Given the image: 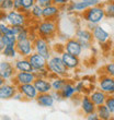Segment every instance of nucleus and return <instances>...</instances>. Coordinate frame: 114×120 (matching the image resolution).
Returning a JSON list of instances; mask_svg holds the SVG:
<instances>
[{"label": "nucleus", "mask_w": 114, "mask_h": 120, "mask_svg": "<svg viewBox=\"0 0 114 120\" xmlns=\"http://www.w3.org/2000/svg\"><path fill=\"white\" fill-rule=\"evenodd\" d=\"M104 104H105V106L110 109V111H111L112 114H114V96H113V95H111V96H108V97H106Z\"/></svg>", "instance_id": "obj_35"}, {"label": "nucleus", "mask_w": 114, "mask_h": 120, "mask_svg": "<svg viewBox=\"0 0 114 120\" xmlns=\"http://www.w3.org/2000/svg\"><path fill=\"white\" fill-rule=\"evenodd\" d=\"M105 72L108 73L109 75H111L114 78V61L108 63V64L105 66Z\"/></svg>", "instance_id": "obj_37"}, {"label": "nucleus", "mask_w": 114, "mask_h": 120, "mask_svg": "<svg viewBox=\"0 0 114 120\" xmlns=\"http://www.w3.org/2000/svg\"><path fill=\"white\" fill-rule=\"evenodd\" d=\"M60 8L55 6V4H49V6L43 7V19L48 20H55L57 16L59 15Z\"/></svg>", "instance_id": "obj_21"}, {"label": "nucleus", "mask_w": 114, "mask_h": 120, "mask_svg": "<svg viewBox=\"0 0 114 120\" xmlns=\"http://www.w3.org/2000/svg\"><path fill=\"white\" fill-rule=\"evenodd\" d=\"M75 89H76V93L77 94H82L86 90L85 86V81L81 80V81H78V82L75 83Z\"/></svg>", "instance_id": "obj_36"}, {"label": "nucleus", "mask_w": 114, "mask_h": 120, "mask_svg": "<svg viewBox=\"0 0 114 120\" xmlns=\"http://www.w3.org/2000/svg\"><path fill=\"white\" fill-rule=\"evenodd\" d=\"M49 81H51V85H52V91H58L60 92V90L63 89V86L65 85V83L67 82L66 78L64 76H58V75H54L52 74L49 75Z\"/></svg>", "instance_id": "obj_23"}, {"label": "nucleus", "mask_w": 114, "mask_h": 120, "mask_svg": "<svg viewBox=\"0 0 114 120\" xmlns=\"http://www.w3.org/2000/svg\"><path fill=\"white\" fill-rule=\"evenodd\" d=\"M36 103H37L41 107L45 108H51L54 106L55 101L51 93H43V94H38L36 97Z\"/></svg>", "instance_id": "obj_19"}, {"label": "nucleus", "mask_w": 114, "mask_h": 120, "mask_svg": "<svg viewBox=\"0 0 114 120\" xmlns=\"http://www.w3.org/2000/svg\"><path fill=\"white\" fill-rule=\"evenodd\" d=\"M60 57H61L64 64L66 66V68L68 70H76L77 68H79V66H80L79 57L73 56V55L69 54V52H67L65 50L60 54Z\"/></svg>", "instance_id": "obj_12"}, {"label": "nucleus", "mask_w": 114, "mask_h": 120, "mask_svg": "<svg viewBox=\"0 0 114 120\" xmlns=\"http://www.w3.org/2000/svg\"><path fill=\"white\" fill-rule=\"evenodd\" d=\"M28 18L30 14L12 9L6 14V22L10 26H26Z\"/></svg>", "instance_id": "obj_4"}, {"label": "nucleus", "mask_w": 114, "mask_h": 120, "mask_svg": "<svg viewBox=\"0 0 114 120\" xmlns=\"http://www.w3.org/2000/svg\"><path fill=\"white\" fill-rule=\"evenodd\" d=\"M33 47H34V51L37 54L42 55L43 57L46 59H49L52 56V50H51V45H49V41L44 37L37 36L36 39L33 41Z\"/></svg>", "instance_id": "obj_5"}, {"label": "nucleus", "mask_w": 114, "mask_h": 120, "mask_svg": "<svg viewBox=\"0 0 114 120\" xmlns=\"http://www.w3.org/2000/svg\"><path fill=\"white\" fill-rule=\"evenodd\" d=\"M91 32H92L93 39L97 41L98 43H100V44H104V43H106V41H109V38H110V34H109L108 32L100 25H95L94 29L92 30Z\"/></svg>", "instance_id": "obj_16"}, {"label": "nucleus", "mask_w": 114, "mask_h": 120, "mask_svg": "<svg viewBox=\"0 0 114 120\" xmlns=\"http://www.w3.org/2000/svg\"><path fill=\"white\" fill-rule=\"evenodd\" d=\"M18 91L21 92L23 97L26 101H35L38 95V92L36 91L33 83H28V84H21L18 85Z\"/></svg>", "instance_id": "obj_11"}, {"label": "nucleus", "mask_w": 114, "mask_h": 120, "mask_svg": "<svg viewBox=\"0 0 114 120\" xmlns=\"http://www.w3.org/2000/svg\"><path fill=\"white\" fill-rule=\"evenodd\" d=\"M35 31H36L38 36L44 37L49 41L57 33V23L55 20L43 19L42 21H40L37 23Z\"/></svg>", "instance_id": "obj_1"}, {"label": "nucleus", "mask_w": 114, "mask_h": 120, "mask_svg": "<svg viewBox=\"0 0 114 120\" xmlns=\"http://www.w3.org/2000/svg\"><path fill=\"white\" fill-rule=\"evenodd\" d=\"M0 9L2 11H10L13 9V0H2L0 3Z\"/></svg>", "instance_id": "obj_32"}, {"label": "nucleus", "mask_w": 114, "mask_h": 120, "mask_svg": "<svg viewBox=\"0 0 114 120\" xmlns=\"http://www.w3.org/2000/svg\"><path fill=\"white\" fill-rule=\"evenodd\" d=\"M82 16L87 23L99 24V23L105 18L104 7L99 6V4L90 7V8H88V9L83 12Z\"/></svg>", "instance_id": "obj_3"}, {"label": "nucleus", "mask_w": 114, "mask_h": 120, "mask_svg": "<svg viewBox=\"0 0 114 120\" xmlns=\"http://www.w3.org/2000/svg\"><path fill=\"white\" fill-rule=\"evenodd\" d=\"M80 107H81V110H82L83 114L89 115L94 112L97 106L91 101V98L89 97V95H83L81 97V99H80Z\"/></svg>", "instance_id": "obj_18"}, {"label": "nucleus", "mask_w": 114, "mask_h": 120, "mask_svg": "<svg viewBox=\"0 0 114 120\" xmlns=\"http://www.w3.org/2000/svg\"><path fill=\"white\" fill-rule=\"evenodd\" d=\"M104 10H105V16L114 19V0H111L110 2L105 3Z\"/></svg>", "instance_id": "obj_29"}, {"label": "nucleus", "mask_w": 114, "mask_h": 120, "mask_svg": "<svg viewBox=\"0 0 114 120\" xmlns=\"http://www.w3.org/2000/svg\"><path fill=\"white\" fill-rule=\"evenodd\" d=\"M51 94H52V96H53V98H54L55 103H56V101H63V97H61L60 92H58V91H52Z\"/></svg>", "instance_id": "obj_39"}, {"label": "nucleus", "mask_w": 114, "mask_h": 120, "mask_svg": "<svg viewBox=\"0 0 114 120\" xmlns=\"http://www.w3.org/2000/svg\"><path fill=\"white\" fill-rule=\"evenodd\" d=\"M95 112H97V115L99 116V119H101V120L111 119L112 112L110 111V109L105 106V104H102V105L97 106V108H95Z\"/></svg>", "instance_id": "obj_25"}, {"label": "nucleus", "mask_w": 114, "mask_h": 120, "mask_svg": "<svg viewBox=\"0 0 114 120\" xmlns=\"http://www.w3.org/2000/svg\"><path fill=\"white\" fill-rule=\"evenodd\" d=\"M14 69L18 71H25V72H34V70L32 68L31 63L28 61V57H21L19 59H16L13 63Z\"/></svg>", "instance_id": "obj_20"}, {"label": "nucleus", "mask_w": 114, "mask_h": 120, "mask_svg": "<svg viewBox=\"0 0 114 120\" xmlns=\"http://www.w3.org/2000/svg\"><path fill=\"white\" fill-rule=\"evenodd\" d=\"M34 73L35 75L37 78H49L51 75V72L48 71V69L45 67V68H42V69H38V70H34Z\"/></svg>", "instance_id": "obj_34"}, {"label": "nucleus", "mask_w": 114, "mask_h": 120, "mask_svg": "<svg viewBox=\"0 0 114 120\" xmlns=\"http://www.w3.org/2000/svg\"><path fill=\"white\" fill-rule=\"evenodd\" d=\"M16 41L18 39L16 35H3V43L6 46H16Z\"/></svg>", "instance_id": "obj_30"}, {"label": "nucleus", "mask_w": 114, "mask_h": 120, "mask_svg": "<svg viewBox=\"0 0 114 120\" xmlns=\"http://www.w3.org/2000/svg\"><path fill=\"white\" fill-rule=\"evenodd\" d=\"M0 32L2 33V35H13L11 26L7 22H0Z\"/></svg>", "instance_id": "obj_33"}, {"label": "nucleus", "mask_w": 114, "mask_h": 120, "mask_svg": "<svg viewBox=\"0 0 114 120\" xmlns=\"http://www.w3.org/2000/svg\"><path fill=\"white\" fill-rule=\"evenodd\" d=\"M46 68L52 74L58 76H64V78H66L68 75V71H69L66 68V66L64 64L60 55H52L51 58L47 60Z\"/></svg>", "instance_id": "obj_2"}, {"label": "nucleus", "mask_w": 114, "mask_h": 120, "mask_svg": "<svg viewBox=\"0 0 114 120\" xmlns=\"http://www.w3.org/2000/svg\"><path fill=\"white\" fill-rule=\"evenodd\" d=\"M114 87V78L111 75H105L100 79L99 81V89L103 91L106 94H112Z\"/></svg>", "instance_id": "obj_17"}, {"label": "nucleus", "mask_w": 114, "mask_h": 120, "mask_svg": "<svg viewBox=\"0 0 114 120\" xmlns=\"http://www.w3.org/2000/svg\"><path fill=\"white\" fill-rule=\"evenodd\" d=\"M28 59L30 61V63H31L33 70H38V69H42V68H45L46 64H47V59L45 57H43L42 55L35 52V51L28 56Z\"/></svg>", "instance_id": "obj_14"}, {"label": "nucleus", "mask_w": 114, "mask_h": 120, "mask_svg": "<svg viewBox=\"0 0 114 120\" xmlns=\"http://www.w3.org/2000/svg\"><path fill=\"white\" fill-rule=\"evenodd\" d=\"M16 51L20 57H28L32 52H34L33 41L31 39H24V41H18L16 45Z\"/></svg>", "instance_id": "obj_8"}, {"label": "nucleus", "mask_w": 114, "mask_h": 120, "mask_svg": "<svg viewBox=\"0 0 114 120\" xmlns=\"http://www.w3.org/2000/svg\"><path fill=\"white\" fill-rule=\"evenodd\" d=\"M21 3H22V11L21 12L30 14V10L37 3V1L36 0H21Z\"/></svg>", "instance_id": "obj_28"}, {"label": "nucleus", "mask_w": 114, "mask_h": 120, "mask_svg": "<svg viewBox=\"0 0 114 120\" xmlns=\"http://www.w3.org/2000/svg\"><path fill=\"white\" fill-rule=\"evenodd\" d=\"M1 54L6 58L9 59H14L18 56V51H16V46H4L3 50L1 51Z\"/></svg>", "instance_id": "obj_27"}, {"label": "nucleus", "mask_w": 114, "mask_h": 120, "mask_svg": "<svg viewBox=\"0 0 114 120\" xmlns=\"http://www.w3.org/2000/svg\"><path fill=\"white\" fill-rule=\"evenodd\" d=\"M75 35H76L75 38H77L80 41L83 50L91 48V43H92V39H93L91 31H89L87 29H78L76 31V33H75Z\"/></svg>", "instance_id": "obj_6"}, {"label": "nucleus", "mask_w": 114, "mask_h": 120, "mask_svg": "<svg viewBox=\"0 0 114 120\" xmlns=\"http://www.w3.org/2000/svg\"><path fill=\"white\" fill-rule=\"evenodd\" d=\"M36 79L34 72H25V71H18L16 75L13 76L12 82L16 85H21V84H28V83H33Z\"/></svg>", "instance_id": "obj_10"}, {"label": "nucleus", "mask_w": 114, "mask_h": 120, "mask_svg": "<svg viewBox=\"0 0 114 120\" xmlns=\"http://www.w3.org/2000/svg\"><path fill=\"white\" fill-rule=\"evenodd\" d=\"M4 82H6V80H4V79H2V78L0 76V86L2 85V84H4Z\"/></svg>", "instance_id": "obj_45"}, {"label": "nucleus", "mask_w": 114, "mask_h": 120, "mask_svg": "<svg viewBox=\"0 0 114 120\" xmlns=\"http://www.w3.org/2000/svg\"><path fill=\"white\" fill-rule=\"evenodd\" d=\"M4 43H3V35H2V33L0 32V52L3 50V48H4Z\"/></svg>", "instance_id": "obj_44"}, {"label": "nucleus", "mask_w": 114, "mask_h": 120, "mask_svg": "<svg viewBox=\"0 0 114 120\" xmlns=\"http://www.w3.org/2000/svg\"><path fill=\"white\" fill-rule=\"evenodd\" d=\"M13 99H16V101H22V99H24V97H23L22 93L18 91L16 94H14V96H13Z\"/></svg>", "instance_id": "obj_43"}, {"label": "nucleus", "mask_w": 114, "mask_h": 120, "mask_svg": "<svg viewBox=\"0 0 114 120\" xmlns=\"http://www.w3.org/2000/svg\"><path fill=\"white\" fill-rule=\"evenodd\" d=\"M68 2H69V0H52V3L57 7H59L60 9H61L63 7H66Z\"/></svg>", "instance_id": "obj_38"}, {"label": "nucleus", "mask_w": 114, "mask_h": 120, "mask_svg": "<svg viewBox=\"0 0 114 120\" xmlns=\"http://www.w3.org/2000/svg\"><path fill=\"white\" fill-rule=\"evenodd\" d=\"M87 119L88 120H98L99 119V116L97 115V112H92V114H89L87 115Z\"/></svg>", "instance_id": "obj_42"}, {"label": "nucleus", "mask_w": 114, "mask_h": 120, "mask_svg": "<svg viewBox=\"0 0 114 120\" xmlns=\"http://www.w3.org/2000/svg\"><path fill=\"white\" fill-rule=\"evenodd\" d=\"M82 1H85V2L87 3L89 7L97 6V4H99V3H100V0H82Z\"/></svg>", "instance_id": "obj_41"}, {"label": "nucleus", "mask_w": 114, "mask_h": 120, "mask_svg": "<svg viewBox=\"0 0 114 120\" xmlns=\"http://www.w3.org/2000/svg\"><path fill=\"white\" fill-rule=\"evenodd\" d=\"M30 31H31V29H28L26 26H23V29L19 32V34L16 35V39H18V41L28 39V36H30Z\"/></svg>", "instance_id": "obj_31"}, {"label": "nucleus", "mask_w": 114, "mask_h": 120, "mask_svg": "<svg viewBox=\"0 0 114 120\" xmlns=\"http://www.w3.org/2000/svg\"><path fill=\"white\" fill-rule=\"evenodd\" d=\"M16 70L14 69V66L8 60L0 61V76L6 81L12 80L13 76L16 75Z\"/></svg>", "instance_id": "obj_9"}, {"label": "nucleus", "mask_w": 114, "mask_h": 120, "mask_svg": "<svg viewBox=\"0 0 114 120\" xmlns=\"http://www.w3.org/2000/svg\"><path fill=\"white\" fill-rule=\"evenodd\" d=\"M60 94H61L63 99H70V98H73L77 94L76 89H75V84L69 82V81H67L65 83V85L63 86V89L60 90Z\"/></svg>", "instance_id": "obj_22"}, {"label": "nucleus", "mask_w": 114, "mask_h": 120, "mask_svg": "<svg viewBox=\"0 0 114 120\" xmlns=\"http://www.w3.org/2000/svg\"><path fill=\"white\" fill-rule=\"evenodd\" d=\"M64 50L69 52V54L80 57L82 54V46L80 44V41L77 38H68L65 44H64Z\"/></svg>", "instance_id": "obj_7"}, {"label": "nucleus", "mask_w": 114, "mask_h": 120, "mask_svg": "<svg viewBox=\"0 0 114 120\" xmlns=\"http://www.w3.org/2000/svg\"><path fill=\"white\" fill-rule=\"evenodd\" d=\"M89 97L91 98V101L94 103L95 106H99V105H102L105 103L108 94L104 93L103 91H101V90H97V91H93L92 93H90Z\"/></svg>", "instance_id": "obj_24"}, {"label": "nucleus", "mask_w": 114, "mask_h": 120, "mask_svg": "<svg viewBox=\"0 0 114 120\" xmlns=\"http://www.w3.org/2000/svg\"><path fill=\"white\" fill-rule=\"evenodd\" d=\"M18 92V85L14 83H6L0 86V99H11Z\"/></svg>", "instance_id": "obj_13"}, {"label": "nucleus", "mask_w": 114, "mask_h": 120, "mask_svg": "<svg viewBox=\"0 0 114 120\" xmlns=\"http://www.w3.org/2000/svg\"><path fill=\"white\" fill-rule=\"evenodd\" d=\"M30 18H33L35 20L43 19V7L41 4L36 3L31 10H30Z\"/></svg>", "instance_id": "obj_26"}, {"label": "nucleus", "mask_w": 114, "mask_h": 120, "mask_svg": "<svg viewBox=\"0 0 114 120\" xmlns=\"http://www.w3.org/2000/svg\"><path fill=\"white\" fill-rule=\"evenodd\" d=\"M112 94L114 95V87H113V91H112Z\"/></svg>", "instance_id": "obj_46"}, {"label": "nucleus", "mask_w": 114, "mask_h": 120, "mask_svg": "<svg viewBox=\"0 0 114 120\" xmlns=\"http://www.w3.org/2000/svg\"><path fill=\"white\" fill-rule=\"evenodd\" d=\"M34 84L36 91L38 92V94H43V93H51L52 92V85L51 81L47 78H37L34 80Z\"/></svg>", "instance_id": "obj_15"}, {"label": "nucleus", "mask_w": 114, "mask_h": 120, "mask_svg": "<svg viewBox=\"0 0 114 120\" xmlns=\"http://www.w3.org/2000/svg\"><path fill=\"white\" fill-rule=\"evenodd\" d=\"M13 9L18 11H22V3L21 0H13Z\"/></svg>", "instance_id": "obj_40"}]
</instances>
